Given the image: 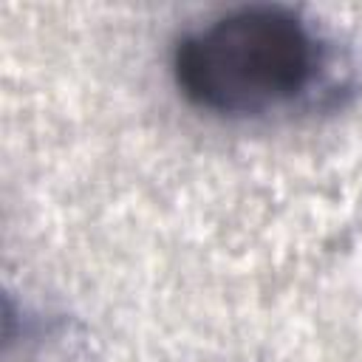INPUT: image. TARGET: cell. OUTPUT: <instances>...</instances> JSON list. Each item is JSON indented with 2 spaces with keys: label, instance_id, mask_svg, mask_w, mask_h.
<instances>
[{
  "label": "cell",
  "instance_id": "obj_1",
  "mask_svg": "<svg viewBox=\"0 0 362 362\" xmlns=\"http://www.w3.org/2000/svg\"><path fill=\"white\" fill-rule=\"evenodd\" d=\"M328 45L303 11L280 3L229 8L173 48L181 96L218 116H266L317 90Z\"/></svg>",
  "mask_w": 362,
  "mask_h": 362
}]
</instances>
